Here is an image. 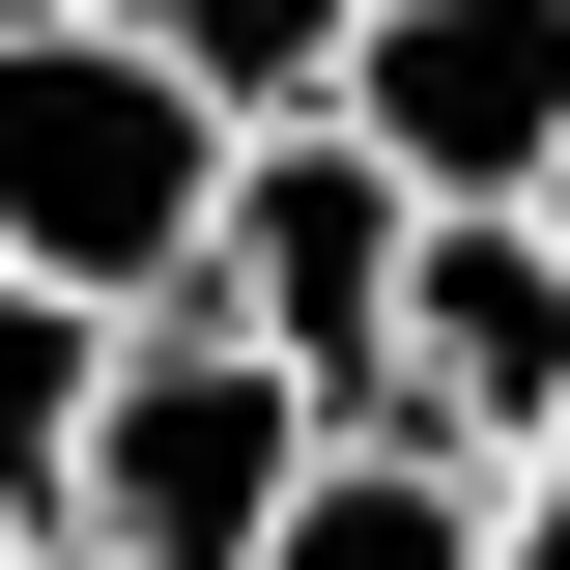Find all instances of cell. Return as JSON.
Segmentation results:
<instances>
[{
    "label": "cell",
    "mask_w": 570,
    "mask_h": 570,
    "mask_svg": "<svg viewBox=\"0 0 570 570\" xmlns=\"http://www.w3.org/2000/svg\"><path fill=\"white\" fill-rule=\"evenodd\" d=\"M0 29H142V0H0Z\"/></svg>",
    "instance_id": "obj_10"
},
{
    "label": "cell",
    "mask_w": 570,
    "mask_h": 570,
    "mask_svg": "<svg viewBox=\"0 0 570 570\" xmlns=\"http://www.w3.org/2000/svg\"><path fill=\"white\" fill-rule=\"evenodd\" d=\"M142 58L200 86L228 142H314V115H343V58H371V0H142Z\"/></svg>",
    "instance_id": "obj_7"
},
{
    "label": "cell",
    "mask_w": 570,
    "mask_h": 570,
    "mask_svg": "<svg viewBox=\"0 0 570 570\" xmlns=\"http://www.w3.org/2000/svg\"><path fill=\"white\" fill-rule=\"evenodd\" d=\"M0 570H29V542H0Z\"/></svg>",
    "instance_id": "obj_11"
},
{
    "label": "cell",
    "mask_w": 570,
    "mask_h": 570,
    "mask_svg": "<svg viewBox=\"0 0 570 570\" xmlns=\"http://www.w3.org/2000/svg\"><path fill=\"white\" fill-rule=\"evenodd\" d=\"M314 456H343V400H314L285 343L142 314V343H115V428H86V542H58V570H257L285 513H314Z\"/></svg>",
    "instance_id": "obj_2"
},
{
    "label": "cell",
    "mask_w": 570,
    "mask_h": 570,
    "mask_svg": "<svg viewBox=\"0 0 570 570\" xmlns=\"http://www.w3.org/2000/svg\"><path fill=\"white\" fill-rule=\"evenodd\" d=\"M400 285H428V200L371 171L343 115H314V142H228V285H200L228 343H285L314 400L371 428V400H400Z\"/></svg>",
    "instance_id": "obj_3"
},
{
    "label": "cell",
    "mask_w": 570,
    "mask_h": 570,
    "mask_svg": "<svg viewBox=\"0 0 570 570\" xmlns=\"http://www.w3.org/2000/svg\"><path fill=\"white\" fill-rule=\"evenodd\" d=\"M86 428H115V314L0 285V542H29V570L86 542Z\"/></svg>",
    "instance_id": "obj_6"
},
{
    "label": "cell",
    "mask_w": 570,
    "mask_h": 570,
    "mask_svg": "<svg viewBox=\"0 0 570 570\" xmlns=\"http://www.w3.org/2000/svg\"><path fill=\"white\" fill-rule=\"evenodd\" d=\"M343 456H456V485H542V456H570V257H542V228H428L400 400H371Z\"/></svg>",
    "instance_id": "obj_5"
},
{
    "label": "cell",
    "mask_w": 570,
    "mask_h": 570,
    "mask_svg": "<svg viewBox=\"0 0 570 570\" xmlns=\"http://www.w3.org/2000/svg\"><path fill=\"white\" fill-rule=\"evenodd\" d=\"M0 285H58L115 343L228 285V115L142 29H0Z\"/></svg>",
    "instance_id": "obj_1"
},
{
    "label": "cell",
    "mask_w": 570,
    "mask_h": 570,
    "mask_svg": "<svg viewBox=\"0 0 570 570\" xmlns=\"http://www.w3.org/2000/svg\"><path fill=\"white\" fill-rule=\"evenodd\" d=\"M513 485H456V456H314V513H285L257 570H485Z\"/></svg>",
    "instance_id": "obj_8"
},
{
    "label": "cell",
    "mask_w": 570,
    "mask_h": 570,
    "mask_svg": "<svg viewBox=\"0 0 570 570\" xmlns=\"http://www.w3.org/2000/svg\"><path fill=\"white\" fill-rule=\"evenodd\" d=\"M343 142L400 171L428 228H513L570 171V0H371V58H343Z\"/></svg>",
    "instance_id": "obj_4"
},
{
    "label": "cell",
    "mask_w": 570,
    "mask_h": 570,
    "mask_svg": "<svg viewBox=\"0 0 570 570\" xmlns=\"http://www.w3.org/2000/svg\"><path fill=\"white\" fill-rule=\"evenodd\" d=\"M485 570H570V456H542V485H513V542H485Z\"/></svg>",
    "instance_id": "obj_9"
}]
</instances>
